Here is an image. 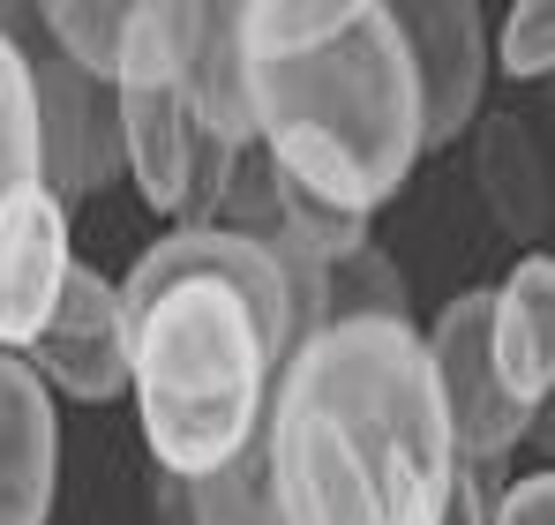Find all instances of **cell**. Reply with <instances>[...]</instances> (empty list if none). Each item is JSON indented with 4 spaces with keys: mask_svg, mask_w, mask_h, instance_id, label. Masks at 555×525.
Here are the masks:
<instances>
[{
    "mask_svg": "<svg viewBox=\"0 0 555 525\" xmlns=\"http://www.w3.org/2000/svg\"><path fill=\"white\" fill-rule=\"evenodd\" d=\"M459 450L413 323H331L285 353L263 406L278 525H436Z\"/></svg>",
    "mask_w": 555,
    "mask_h": 525,
    "instance_id": "1",
    "label": "cell"
},
{
    "mask_svg": "<svg viewBox=\"0 0 555 525\" xmlns=\"http://www.w3.org/2000/svg\"><path fill=\"white\" fill-rule=\"evenodd\" d=\"M120 323L128 398L158 473L203 481L263 436L271 383L293 353V293L271 248L181 226L120 278Z\"/></svg>",
    "mask_w": 555,
    "mask_h": 525,
    "instance_id": "2",
    "label": "cell"
},
{
    "mask_svg": "<svg viewBox=\"0 0 555 525\" xmlns=\"http://www.w3.org/2000/svg\"><path fill=\"white\" fill-rule=\"evenodd\" d=\"M233 38L256 151L285 180L375 218L428 158L413 61L383 0H248Z\"/></svg>",
    "mask_w": 555,
    "mask_h": 525,
    "instance_id": "3",
    "label": "cell"
},
{
    "mask_svg": "<svg viewBox=\"0 0 555 525\" xmlns=\"http://www.w3.org/2000/svg\"><path fill=\"white\" fill-rule=\"evenodd\" d=\"M113 113H120V174L143 188L151 210L181 218L188 174H195V113H188L181 90V0H135L128 8Z\"/></svg>",
    "mask_w": 555,
    "mask_h": 525,
    "instance_id": "4",
    "label": "cell"
},
{
    "mask_svg": "<svg viewBox=\"0 0 555 525\" xmlns=\"http://www.w3.org/2000/svg\"><path fill=\"white\" fill-rule=\"evenodd\" d=\"M0 30L23 46L30 61V98H38V188L76 210L83 195H98L120 174V113H113V84H98L83 68H68L46 30L38 8H0Z\"/></svg>",
    "mask_w": 555,
    "mask_h": 525,
    "instance_id": "5",
    "label": "cell"
},
{
    "mask_svg": "<svg viewBox=\"0 0 555 525\" xmlns=\"http://www.w3.org/2000/svg\"><path fill=\"white\" fill-rule=\"evenodd\" d=\"M428 346V368H436V398H443V421H451V450L459 465H473L495 496V458H511L526 428L541 413H526L503 383H495V360H488V285L480 293H459L436 331H421Z\"/></svg>",
    "mask_w": 555,
    "mask_h": 525,
    "instance_id": "6",
    "label": "cell"
},
{
    "mask_svg": "<svg viewBox=\"0 0 555 525\" xmlns=\"http://www.w3.org/2000/svg\"><path fill=\"white\" fill-rule=\"evenodd\" d=\"M30 375L61 398H83V406H113L128 398V323H120V285L91 270V262H68L61 278V300L46 316V331L30 338Z\"/></svg>",
    "mask_w": 555,
    "mask_h": 525,
    "instance_id": "7",
    "label": "cell"
},
{
    "mask_svg": "<svg viewBox=\"0 0 555 525\" xmlns=\"http://www.w3.org/2000/svg\"><path fill=\"white\" fill-rule=\"evenodd\" d=\"M413 90H421V143L443 151L480 120V90H488V23L473 0H398L390 8Z\"/></svg>",
    "mask_w": 555,
    "mask_h": 525,
    "instance_id": "8",
    "label": "cell"
},
{
    "mask_svg": "<svg viewBox=\"0 0 555 525\" xmlns=\"http://www.w3.org/2000/svg\"><path fill=\"white\" fill-rule=\"evenodd\" d=\"M68 210L46 188H23L0 210V353H30V338L46 331L61 278H68Z\"/></svg>",
    "mask_w": 555,
    "mask_h": 525,
    "instance_id": "9",
    "label": "cell"
},
{
    "mask_svg": "<svg viewBox=\"0 0 555 525\" xmlns=\"http://www.w3.org/2000/svg\"><path fill=\"white\" fill-rule=\"evenodd\" d=\"M53 481H61L53 390L30 375V360L0 353V525H46Z\"/></svg>",
    "mask_w": 555,
    "mask_h": 525,
    "instance_id": "10",
    "label": "cell"
},
{
    "mask_svg": "<svg viewBox=\"0 0 555 525\" xmlns=\"http://www.w3.org/2000/svg\"><path fill=\"white\" fill-rule=\"evenodd\" d=\"M488 360H495V383L526 413L548 406V375H555V262L548 256H526L488 293Z\"/></svg>",
    "mask_w": 555,
    "mask_h": 525,
    "instance_id": "11",
    "label": "cell"
},
{
    "mask_svg": "<svg viewBox=\"0 0 555 525\" xmlns=\"http://www.w3.org/2000/svg\"><path fill=\"white\" fill-rule=\"evenodd\" d=\"M181 90L195 113V136H218L225 151H248V68H241V38H233V8L225 0H181Z\"/></svg>",
    "mask_w": 555,
    "mask_h": 525,
    "instance_id": "12",
    "label": "cell"
},
{
    "mask_svg": "<svg viewBox=\"0 0 555 525\" xmlns=\"http://www.w3.org/2000/svg\"><path fill=\"white\" fill-rule=\"evenodd\" d=\"M473 180H480L503 233L533 241L548 226V166H541V143L518 113H488L473 128Z\"/></svg>",
    "mask_w": 555,
    "mask_h": 525,
    "instance_id": "13",
    "label": "cell"
},
{
    "mask_svg": "<svg viewBox=\"0 0 555 525\" xmlns=\"http://www.w3.org/2000/svg\"><path fill=\"white\" fill-rule=\"evenodd\" d=\"M278 241L308 262H346L369 248V210H346V203H331V195H315V188L278 174Z\"/></svg>",
    "mask_w": 555,
    "mask_h": 525,
    "instance_id": "14",
    "label": "cell"
},
{
    "mask_svg": "<svg viewBox=\"0 0 555 525\" xmlns=\"http://www.w3.org/2000/svg\"><path fill=\"white\" fill-rule=\"evenodd\" d=\"M361 316H383V323H413V300H405V270L383 256V248H361L346 262H323V331L331 323H361Z\"/></svg>",
    "mask_w": 555,
    "mask_h": 525,
    "instance_id": "15",
    "label": "cell"
},
{
    "mask_svg": "<svg viewBox=\"0 0 555 525\" xmlns=\"http://www.w3.org/2000/svg\"><path fill=\"white\" fill-rule=\"evenodd\" d=\"M38 30H46V46H53L68 68H83L98 84L120 76L128 8H113V0H46V8H38Z\"/></svg>",
    "mask_w": 555,
    "mask_h": 525,
    "instance_id": "16",
    "label": "cell"
},
{
    "mask_svg": "<svg viewBox=\"0 0 555 525\" xmlns=\"http://www.w3.org/2000/svg\"><path fill=\"white\" fill-rule=\"evenodd\" d=\"M38 188V98H30V61L0 30V210Z\"/></svg>",
    "mask_w": 555,
    "mask_h": 525,
    "instance_id": "17",
    "label": "cell"
},
{
    "mask_svg": "<svg viewBox=\"0 0 555 525\" xmlns=\"http://www.w3.org/2000/svg\"><path fill=\"white\" fill-rule=\"evenodd\" d=\"M488 53H495L503 76H518V84L548 76V61H555V8L548 0H518V8L503 15V30H495Z\"/></svg>",
    "mask_w": 555,
    "mask_h": 525,
    "instance_id": "18",
    "label": "cell"
},
{
    "mask_svg": "<svg viewBox=\"0 0 555 525\" xmlns=\"http://www.w3.org/2000/svg\"><path fill=\"white\" fill-rule=\"evenodd\" d=\"M488 525H555V481L548 473L503 481V488L488 496Z\"/></svg>",
    "mask_w": 555,
    "mask_h": 525,
    "instance_id": "19",
    "label": "cell"
}]
</instances>
